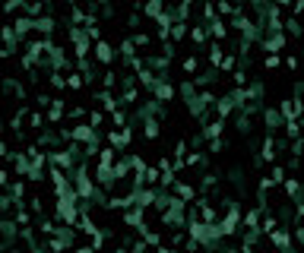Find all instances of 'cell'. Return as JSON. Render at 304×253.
Wrapping results in <instances>:
<instances>
[{
	"instance_id": "obj_7",
	"label": "cell",
	"mask_w": 304,
	"mask_h": 253,
	"mask_svg": "<svg viewBox=\"0 0 304 253\" xmlns=\"http://www.w3.org/2000/svg\"><path fill=\"white\" fill-rule=\"evenodd\" d=\"M222 127H225V124H222V120H212V124H209V127H203V136H206V139H215V136H219V133H222Z\"/></svg>"
},
{
	"instance_id": "obj_15",
	"label": "cell",
	"mask_w": 304,
	"mask_h": 253,
	"mask_svg": "<svg viewBox=\"0 0 304 253\" xmlns=\"http://www.w3.org/2000/svg\"><path fill=\"white\" fill-rule=\"evenodd\" d=\"M83 114H86V111H83V108H70V117H73V120H80Z\"/></svg>"
},
{
	"instance_id": "obj_5",
	"label": "cell",
	"mask_w": 304,
	"mask_h": 253,
	"mask_svg": "<svg viewBox=\"0 0 304 253\" xmlns=\"http://www.w3.org/2000/svg\"><path fill=\"white\" fill-rule=\"evenodd\" d=\"M244 228L247 231H257L260 228V212H257V209H250V212L244 215Z\"/></svg>"
},
{
	"instance_id": "obj_1",
	"label": "cell",
	"mask_w": 304,
	"mask_h": 253,
	"mask_svg": "<svg viewBox=\"0 0 304 253\" xmlns=\"http://www.w3.org/2000/svg\"><path fill=\"white\" fill-rule=\"evenodd\" d=\"M95 60H99V64H111V60H114V51H111V45L105 38H95Z\"/></svg>"
},
{
	"instance_id": "obj_11",
	"label": "cell",
	"mask_w": 304,
	"mask_h": 253,
	"mask_svg": "<svg viewBox=\"0 0 304 253\" xmlns=\"http://www.w3.org/2000/svg\"><path fill=\"white\" fill-rule=\"evenodd\" d=\"M285 193L292 199H298V180H285Z\"/></svg>"
},
{
	"instance_id": "obj_2",
	"label": "cell",
	"mask_w": 304,
	"mask_h": 253,
	"mask_svg": "<svg viewBox=\"0 0 304 253\" xmlns=\"http://www.w3.org/2000/svg\"><path fill=\"white\" fill-rule=\"evenodd\" d=\"M29 32H32V16L25 13V16H19V19L13 22V35H16V38H25Z\"/></svg>"
},
{
	"instance_id": "obj_3",
	"label": "cell",
	"mask_w": 304,
	"mask_h": 253,
	"mask_svg": "<svg viewBox=\"0 0 304 253\" xmlns=\"http://www.w3.org/2000/svg\"><path fill=\"white\" fill-rule=\"evenodd\" d=\"M269 238H273V244H276V247H285V250H289L292 247V244H289V234H285V228H279V231H269Z\"/></svg>"
},
{
	"instance_id": "obj_9",
	"label": "cell",
	"mask_w": 304,
	"mask_h": 253,
	"mask_svg": "<svg viewBox=\"0 0 304 253\" xmlns=\"http://www.w3.org/2000/svg\"><path fill=\"white\" fill-rule=\"evenodd\" d=\"M219 10H222L225 16H234V13H238V6H234L231 0H222V3H219Z\"/></svg>"
},
{
	"instance_id": "obj_17",
	"label": "cell",
	"mask_w": 304,
	"mask_h": 253,
	"mask_svg": "<svg viewBox=\"0 0 304 253\" xmlns=\"http://www.w3.org/2000/svg\"><path fill=\"white\" fill-rule=\"evenodd\" d=\"M3 155H6V143H0V159H3Z\"/></svg>"
},
{
	"instance_id": "obj_14",
	"label": "cell",
	"mask_w": 304,
	"mask_h": 253,
	"mask_svg": "<svg viewBox=\"0 0 304 253\" xmlns=\"http://www.w3.org/2000/svg\"><path fill=\"white\" fill-rule=\"evenodd\" d=\"M266 67H269V70L279 67V54H269V57H266Z\"/></svg>"
},
{
	"instance_id": "obj_6",
	"label": "cell",
	"mask_w": 304,
	"mask_h": 253,
	"mask_svg": "<svg viewBox=\"0 0 304 253\" xmlns=\"http://www.w3.org/2000/svg\"><path fill=\"white\" fill-rule=\"evenodd\" d=\"M64 117V101H51V111H48V120L51 124H57V120Z\"/></svg>"
},
{
	"instance_id": "obj_13",
	"label": "cell",
	"mask_w": 304,
	"mask_h": 253,
	"mask_svg": "<svg viewBox=\"0 0 304 253\" xmlns=\"http://www.w3.org/2000/svg\"><path fill=\"white\" fill-rule=\"evenodd\" d=\"M13 206V199L6 196V193H0V212H3V209H10Z\"/></svg>"
},
{
	"instance_id": "obj_10",
	"label": "cell",
	"mask_w": 304,
	"mask_h": 253,
	"mask_svg": "<svg viewBox=\"0 0 304 253\" xmlns=\"http://www.w3.org/2000/svg\"><path fill=\"white\" fill-rule=\"evenodd\" d=\"M83 83L86 80H83V76H76V73L70 76V80H64V85H70V89H83Z\"/></svg>"
},
{
	"instance_id": "obj_12",
	"label": "cell",
	"mask_w": 304,
	"mask_h": 253,
	"mask_svg": "<svg viewBox=\"0 0 304 253\" xmlns=\"http://www.w3.org/2000/svg\"><path fill=\"white\" fill-rule=\"evenodd\" d=\"M89 127H92V130L101 127V111H92V114H89Z\"/></svg>"
},
{
	"instance_id": "obj_16",
	"label": "cell",
	"mask_w": 304,
	"mask_h": 253,
	"mask_svg": "<svg viewBox=\"0 0 304 253\" xmlns=\"http://www.w3.org/2000/svg\"><path fill=\"white\" fill-rule=\"evenodd\" d=\"M6 180H10V174H6L3 168H0V187H3V184H6Z\"/></svg>"
},
{
	"instance_id": "obj_8",
	"label": "cell",
	"mask_w": 304,
	"mask_h": 253,
	"mask_svg": "<svg viewBox=\"0 0 304 253\" xmlns=\"http://www.w3.org/2000/svg\"><path fill=\"white\" fill-rule=\"evenodd\" d=\"M143 133H146V139H155V136H159V124L149 117V120H146V130H143Z\"/></svg>"
},
{
	"instance_id": "obj_4",
	"label": "cell",
	"mask_w": 304,
	"mask_h": 253,
	"mask_svg": "<svg viewBox=\"0 0 304 253\" xmlns=\"http://www.w3.org/2000/svg\"><path fill=\"white\" fill-rule=\"evenodd\" d=\"M279 108L285 111V117H298V111H301V104H298V98H289V101H282Z\"/></svg>"
}]
</instances>
